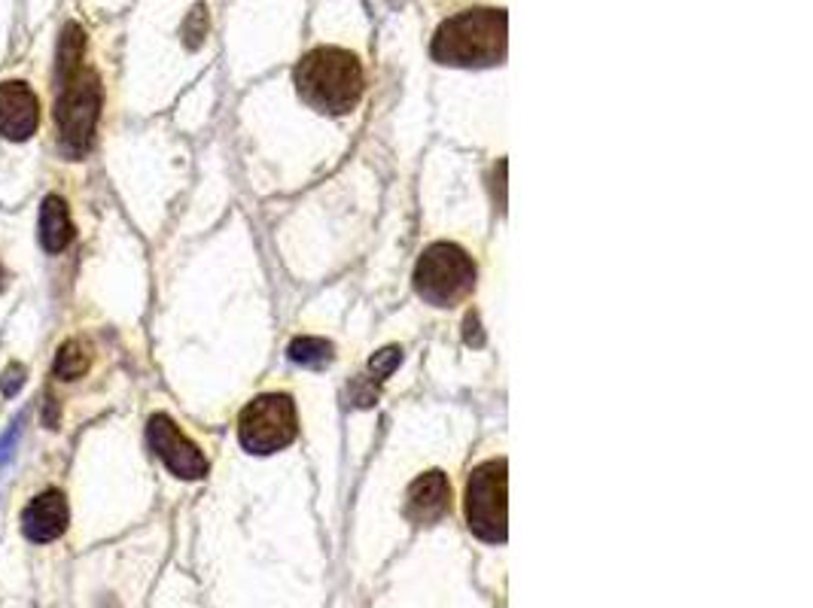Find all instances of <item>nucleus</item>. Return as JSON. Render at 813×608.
I'll list each match as a JSON object with an SVG mask.
<instances>
[{
	"label": "nucleus",
	"instance_id": "f257e3e1",
	"mask_svg": "<svg viewBox=\"0 0 813 608\" xmlns=\"http://www.w3.org/2000/svg\"><path fill=\"white\" fill-rule=\"evenodd\" d=\"M296 92L323 116H344L363 97L366 76L360 59L341 47H317L296 64Z\"/></svg>",
	"mask_w": 813,
	"mask_h": 608
},
{
	"label": "nucleus",
	"instance_id": "f03ea898",
	"mask_svg": "<svg viewBox=\"0 0 813 608\" xmlns=\"http://www.w3.org/2000/svg\"><path fill=\"white\" fill-rule=\"evenodd\" d=\"M510 49V19L494 7L463 10L439 24L433 37V59L451 68H494Z\"/></svg>",
	"mask_w": 813,
	"mask_h": 608
},
{
	"label": "nucleus",
	"instance_id": "7ed1b4c3",
	"mask_svg": "<svg viewBox=\"0 0 813 608\" xmlns=\"http://www.w3.org/2000/svg\"><path fill=\"white\" fill-rule=\"evenodd\" d=\"M101 76L95 68H80L68 83L59 85V104H55V141L68 158H80L89 153L95 141L97 116H101Z\"/></svg>",
	"mask_w": 813,
	"mask_h": 608
},
{
	"label": "nucleus",
	"instance_id": "20e7f679",
	"mask_svg": "<svg viewBox=\"0 0 813 608\" xmlns=\"http://www.w3.org/2000/svg\"><path fill=\"white\" fill-rule=\"evenodd\" d=\"M475 287V262L470 259V253L449 244V240H439L430 244L418 268H414V289L424 301H430L433 308H454L461 305Z\"/></svg>",
	"mask_w": 813,
	"mask_h": 608
},
{
	"label": "nucleus",
	"instance_id": "39448f33",
	"mask_svg": "<svg viewBox=\"0 0 813 608\" xmlns=\"http://www.w3.org/2000/svg\"><path fill=\"white\" fill-rule=\"evenodd\" d=\"M299 435L296 402L287 393L256 395L238 418V442L247 454L268 456L290 447Z\"/></svg>",
	"mask_w": 813,
	"mask_h": 608
},
{
	"label": "nucleus",
	"instance_id": "423d86ee",
	"mask_svg": "<svg viewBox=\"0 0 813 608\" xmlns=\"http://www.w3.org/2000/svg\"><path fill=\"white\" fill-rule=\"evenodd\" d=\"M466 524L482 542H506V460L475 465L466 481Z\"/></svg>",
	"mask_w": 813,
	"mask_h": 608
},
{
	"label": "nucleus",
	"instance_id": "0eeeda50",
	"mask_svg": "<svg viewBox=\"0 0 813 608\" xmlns=\"http://www.w3.org/2000/svg\"><path fill=\"white\" fill-rule=\"evenodd\" d=\"M146 439H150L153 454L165 463L171 475L183 477V481H198L207 475V456L168 414H153L146 420Z\"/></svg>",
	"mask_w": 813,
	"mask_h": 608
},
{
	"label": "nucleus",
	"instance_id": "6e6552de",
	"mask_svg": "<svg viewBox=\"0 0 813 608\" xmlns=\"http://www.w3.org/2000/svg\"><path fill=\"white\" fill-rule=\"evenodd\" d=\"M40 125V101L34 89L22 80L0 83V137L12 144H24Z\"/></svg>",
	"mask_w": 813,
	"mask_h": 608
},
{
	"label": "nucleus",
	"instance_id": "1a4fd4ad",
	"mask_svg": "<svg viewBox=\"0 0 813 608\" xmlns=\"http://www.w3.org/2000/svg\"><path fill=\"white\" fill-rule=\"evenodd\" d=\"M68 521H71V508H68L64 493L49 487L28 502V508L22 514V533L34 545H47V542H55L68 529Z\"/></svg>",
	"mask_w": 813,
	"mask_h": 608
},
{
	"label": "nucleus",
	"instance_id": "9d476101",
	"mask_svg": "<svg viewBox=\"0 0 813 608\" xmlns=\"http://www.w3.org/2000/svg\"><path fill=\"white\" fill-rule=\"evenodd\" d=\"M451 505V484L442 472H426L405 493V514L418 526H430L445 517Z\"/></svg>",
	"mask_w": 813,
	"mask_h": 608
},
{
	"label": "nucleus",
	"instance_id": "9b49d317",
	"mask_svg": "<svg viewBox=\"0 0 813 608\" xmlns=\"http://www.w3.org/2000/svg\"><path fill=\"white\" fill-rule=\"evenodd\" d=\"M40 238L49 256H59L71 247L73 240V219L68 204L59 195H47L40 207Z\"/></svg>",
	"mask_w": 813,
	"mask_h": 608
},
{
	"label": "nucleus",
	"instance_id": "f8f14e48",
	"mask_svg": "<svg viewBox=\"0 0 813 608\" xmlns=\"http://www.w3.org/2000/svg\"><path fill=\"white\" fill-rule=\"evenodd\" d=\"M92 369V350L80 338H71L59 347V353L52 359V378L55 383H73L83 381Z\"/></svg>",
	"mask_w": 813,
	"mask_h": 608
},
{
	"label": "nucleus",
	"instance_id": "ddd939ff",
	"mask_svg": "<svg viewBox=\"0 0 813 608\" xmlns=\"http://www.w3.org/2000/svg\"><path fill=\"white\" fill-rule=\"evenodd\" d=\"M400 362H402L400 347H388V350L375 353V359L369 362V374H366L363 381H357V387H353L357 405H372V402H375L378 383L388 381V374H393V369H397Z\"/></svg>",
	"mask_w": 813,
	"mask_h": 608
},
{
	"label": "nucleus",
	"instance_id": "4468645a",
	"mask_svg": "<svg viewBox=\"0 0 813 608\" xmlns=\"http://www.w3.org/2000/svg\"><path fill=\"white\" fill-rule=\"evenodd\" d=\"M83 52H85V34L80 24H68L61 31L59 55H55V83H68L73 73L83 68Z\"/></svg>",
	"mask_w": 813,
	"mask_h": 608
},
{
	"label": "nucleus",
	"instance_id": "2eb2a0df",
	"mask_svg": "<svg viewBox=\"0 0 813 608\" xmlns=\"http://www.w3.org/2000/svg\"><path fill=\"white\" fill-rule=\"evenodd\" d=\"M290 359L308 369H320L332 362V344L323 338H296L290 344Z\"/></svg>",
	"mask_w": 813,
	"mask_h": 608
},
{
	"label": "nucleus",
	"instance_id": "dca6fc26",
	"mask_svg": "<svg viewBox=\"0 0 813 608\" xmlns=\"http://www.w3.org/2000/svg\"><path fill=\"white\" fill-rule=\"evenodd\" d=\"M205 34H207V10H205V7H195V10L189 12L186 24H183V37H186V47H189V49L202 47Z\"/></svg>",
	"mask_w": 813,
	"mask_h": 608
}]
</instances>
